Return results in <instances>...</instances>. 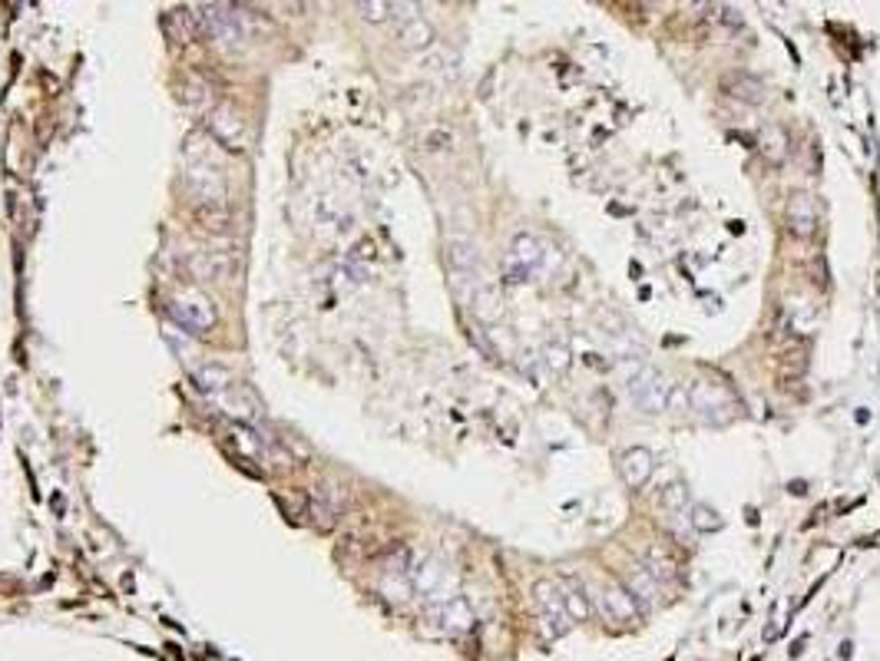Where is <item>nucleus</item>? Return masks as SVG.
I'll use <instances>...</instances> for the list:
<instances>
[{"mask_svg":"<svg viewBox=\"0 0 880 661\" xmlns=\"http://www.w3.org/2000/svg\"><path fill=\"white\" fill-rule=\"evenodd\" d=\"M169 317L173 325L185 335H209L219 321L215 305L209 301V295H202L199 288H183L169 298Z\"/></svg>","mask_w":880,"mask_h":661,"instance_id":"nucleus-1","label":"nucleus"},{"mask_svg":"<svg viewBox=\"0 0 880 661\" xmlns=\"http://www.w3.org/2000/svg\"><path fill=\"white\" fill-rule=\"evenodd\" d=\"M672 380L666 374H659L652 367H642V371H635L629 377V400H633L635 410H642V414H662L669 410V397H672Z\"/></svg>","mask_w":880,"mask_h":661,"instance_id":"nucleus-2","label":"nucleus"},{"mask_svg":"<svg viewBox=\"0 0 880 661\" xmlns=\"http://www.w3.org/2000/svg\"><path fill=\"white\" fill-rule=\"evenodd\" d=\"M533 599L540 605V629H543V639H560L570 631L573 619L566 615V605H563V592L560 585L550 579H540L533 585Z\"/></svg>","mask_w":880,"mask_h":661,"instance_id":"nucleus-3","label":"nucleus"},{"mask_svg":"<svg viewBox=\"0 0 880 661\" xmlns=\"http://www.w3.org/2000/svg\"><path fill=\"white\" fill-rule=\"evenodd\" d=\"M205 126L222 149H229V153L246 149V116L232 103H215V110L205 116Z\"/></svg>","mask_w":880,"mask_h":661,"instance_id":"nucleus-4","label":"nucleus"},{"mask_svg":"<svg viewBox=\"0 0 880 661\" xmlns=\"http://www.w3.org/2000/svg\"><path fill=\"white\" fill-rule=\"evenodd\" d=\"M427 619L434 621V625H437L444 635H463V631L473 629L477 615H473V609L467 605V599H457V595H451V599L437 602V605L427 612Z\"/></svg>","mask_w":880,"mask_h":661,"instance_id":"nucleus-5","label":"nucleus"},{"mask_svg":"<svg viewBox=\"0 0 880 661\" xmlns=\"http://www.w3.org/2000/svg\"><path fill=\"white\" fill-rule=\"evenodd\" d=\"M543 264V245L533 238V235H516L510 245V255H507V278L510 281H526L533 268Z\"/></svg>","mask_w":880,"mask_h":661,"instance_id":"nucleus-6","label":"nucleus"},{"mask_svg":"<svg viewBox=\"0 0 880 661\" xmlns=\"http://www.w3.org/2000/svg\"><path fill=\"white\" fill-rule=\"evenodd\" d=\"M599 612H603L613 625H619V629H633L635 621H639V615H642V609L635 605V599L623 589V585H606V589L599 592Z\"/></svg>","mask_w":880,"mask_h":661,"instance_id":"nucleus-7","label":"nucleus"},{"mask_svg":"<svg viewBox=\"0 0 880 661\" xmlns=\"http://www.w3.org/2000/svg\"><path fill=\"white\" fill-rule=\"evenodd\" d=\"M185 272L195 281H226L232 275V258L222 252H193L185 258Z\"/></svg>","mask_w":880,"mask_h":661,"instance_id":"nucleus-8","label":"nucleus"},{"mask_svg":"<svg viewBox=\"0 0 880 661\" xmlns=\"http://www.w3.org/2000/svg\"><path fill=\"white\" fill-rule=\"evenodd\" d=\"M688 400H692V410H698V414L708 420H712V410H722L725 404L728 407H735V397L728 394V387L715 384V380H698V384H692Z\"/></svg>","mask_w":880,"mask_h":661,"instance_id":"nucleus-9","label":"nucleus"},{"mask_svg":"<svg viewBox=\"0 0 880 661\" xmlns=\"http://www.w3.org/2000/svg\"><path fill=\"white\" fill-rule=\"evenodd\" d=\"M619 469H623V479L633 489L649 487V479H652V469H655L652 453H649L645 447H629L623 457H619Z\"/></svg>","mask_w":880,"mask_h":661,"instance_id":"nucleus-10","label":"nucleus"},{"mask_svg":"<svg viewBox=\"0 0 880 661\" xmlns=\"http://www.w3.org/2000/svg\"><path fill=\"white\" fill-rule=\"evenodd\" d=\"M625 592L633 595L639 609H655V605H659V592H662V585H659V582L645 572L642 562H639V566H633L629 576H625Z\"/></svg>","mask_w":880,"mask_h":661,"instance_id":"nucleus-11","label":"nucleus"},{"mask_svg":"<svg viewBox=\"0 0 880 661\" xmlns=\"http://www.w3.org/2000/svg\"><path fill=\"white\" fill-rule=\"evenodd\" d=\"M814 222H818V212H814V202H811V195H791L788 202V225H791V235H798V238H808L814 232Z\"/></svg>","mask_w":880,"mask_h":661,"instance_id":"nucleus-12","label":"nucleus"},{"mask_svg":"<svg viewBox=\"0 0 880 661\" xmlns=\"http://www.w3.org/2000/svg\"><path fill=\"white\" fill-rule=\"evenodd\" d=\"M183 103L189 106L193 112H209L215 110V103H212V83L205 80V76H195V73H189L183 80Z\"/></svg>","mask_w":880,"mask_h":661,"instance_id":"nucleus-13","label":"nucleus"},{"mask_svg":"<svg viewBox=\"0 0 880 661\" xmlns=\"http://www.w3.org/2000/svg\"><path fill=\"white\" fill-rule=\"evenodd\" d=\"M195 222L209 235H229L232 232V212L222 202H202L195 209Z\"/></svg>","mask_w":880,"mask_h":661,"instance_id":"nucleus-14","label":"nucleus"},{"mask_svg":"<svg viewBox=\"0 0 880 661\" xmlns=\"http://www.w3.org/2000/svg\"><path fill=\"white\" fill-rule=\"evenodd\" d=\"M642 566H645V572L652 576L659 585H666V582H676V576H678V566H676V559L669 556L662 546H649V549L642 552Z\"/></svg>","mask_w":880,"mask_h":661,"instance_id":"nucleus-15","label":"nucleus"},{"mask_svg":"<svg viewBox=\"0 0 880 661\" xmlns=\"http://www.w3.org/2000/svg\"><path fill=\"white\" fill-rule=\"evenodd\" d=\"M560 592H563L566 615H570L573 621H583V619H589V615H593V602H589L586 585L579 579H566L563 585H560Z\"/></svg>","mask_w":880,"mask_h":661,"instance_id":"nucleus-16","label":"nucleus"},{"mask_svg":"<svg viewBox=\"0 0 880 661\" xmlns=\"http://www.w3.org/2000/svg\"><path fill=\"white\" fill-rule=\"evenodd\" d=\"M195 384L202 387L205 394L222 397L229 387L236 384V377H232V371H229V367L209 364V367H199V371H195Z\"/></svg>","mask_w":880,"mask_h":661,"instance_id":"nucleus-17","label":"nucleus"},{"mask_svg":"<svg viewBox=\"0 0 880 661\" xmlns=\"http://www.w3.org/2000/svg\"><path fill=\"white\" fill-rule=\"evenodd\" d=\"M400 43L408 47V50H424V47H430V40H434V31H430V23L427 21H420V17H414L410 13L408 21L400 23Z\"/></svg>","mask_w":880,"mask_h":661,"instance_id":"nucleus-18","label":"nucleus"},{"mask_svg":"<svg viewBox=\"0 0 880 661\" xmlns=\"http://www.w3.org/2000/svg\"><path fill=\"white\" fill-rule=\"evenodd\" d=\"M725 93H728V96H735V100H745V103H761V100H765V86H761L755 76H745V73L728 76Z\"/></svg>","mask_w":880,"mask_h":661,"instance_id":"nucleus-19","label":"nucleus"},{"mask_svg":"<svg viewBox=\"0 0 880 661\" xmlns=\"http://www.w3.org/2000/svg\"><path fill=\"white\" fill-rule=\"evenodd\" d=\"M758 146H761V153L771 159V163H781L785 153H788V139H785V132L778 126H765L761 136H758Z\"/></svg>","mask_w":880,"mask_h":661,"instance_id":"nucleus-20","label":"nucleus"},{"mask_svg":"<svg viewBox=\"0 0 880 661\" xmlns=\"http://www.w3.org/2000/svg\"><path fill=\"white\" fill-rule=\"evenodd\" d=\"M688 526L696 529V532H718L722 529V516L712 506H705V503H696V506L688 509Z\"/></svg>","mask_w":880,"mask_h":661,"instance_id":"nucleus-21","label":"nucleus"},{"mask_svg":"<svg viewBox=\"0 0 880 661\" xmlns=\"http://www.w3.org/2000/svg\"><path fill=\"white\" fill-rule=\"evenodd\" d=\"M659 506L669 509V513H678V509H686L688 506V489H686V483H682V479H672V483H666V487L659 489Z\"/></svg>","mask_w":880,"mask_h":661,"instance_id":"nucleus-22","label":"nucleus"},{"mask_svg":"<svg viewBox=\"0 0 880 661\" xmlns=\"http://www.w3.org/2000/svg\"><path fill=\"white\" fill-rule=\"evenodd\" d=\"M410 579H414V585H418L420 592H434L440 589V582H444V569L440 566H434V562H424V566H418V569H410Z\"/></svg>","mask_w":880,"mask_h":661,"instance_id":"nucleus-23","label":"nucleus"},{"mask_svg":"<svg viewBox=\"0 0 880 661\" xmlns=\"http://www.w3.org/2000/svg\"><path fill=\"white\" fill-rule=\"evenodd\" d=\"M358 11L368 23H384L394 13V4H358Z\"/></svg>","mask_w":880,"mask_h":661,"instance_id":"nucleus-24","label":"nucleus"},{"mask_svg":"<svg viewBox=\"0 0 880 661\" xmlns=\"http://www.w3.org/2000/svg\"><path fill=\"white\" fill-rule=\"evenodd\" d=\"M451 262L461 268V272H467V268H473V262H477V255H473V248L467 242H453L451 245Z\"/></svg>","mask_w":880,"mask_h":661,"instance_id":"nucleus-25","label":"nucleus"},{"mask_svg":"<svg viewBox=\"0 0 880 661\" xmlns=\"http://www.w3.org/2000/svg\"><path fill=\"white\" fill-rule=\"evenodd\" d=\"M546 357H550V367H553V371H566V364H570V351L560 344L546 347Z\"/></svg>","mask_w":880,"mask_h":661,"instance_id":"nucleus-26","label":"nucleus"},{"mask_svg":"<svg viewBox=\"0 0 880 661\" xmlns=\"http://www.w3.org/2000/svg\"><path fill=\"white\" fill-rule=\"evenodd\" d=\"M447 146H451V132L440 130V132H430L427 136V149H434V153H437V149H447Z\"/></svg>","mask_w":880,"mask_h":661,"instance_id":"nucleus-27","label":"nucleus"}]
</instances>
